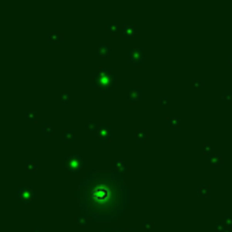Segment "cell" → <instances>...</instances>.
Returning <instances> with one entry per match:
<instances>
[{
	"label": "cell",
	"mask_w": 232,
	"mask_h": 232,
	"mask_svg": "<svg viewBox=\"0 0 232 232\" xmlns=\"http://www.w3.org/2000/svg\"><path fill=\"white\" fill-rule=\"evenodd\" d=\"M44 129H45V133H48V134L52 133V130H53V129H52V126H48V125H45Z\"/></svg>",
	"instance_id": "4fadbf2b"
},
{
	"label": "cell",
	"mask_w": 232,
	"mask_h": 232,
	"mask_svg": "<svg viewBox=\"0 0 232 232\" xmlns=\"http://www.w3.org/2000/svg\"><path fill=\"white\" fill-rule=\"evenodd\" d=\"M63 137H64V140H65V141L72 140V139H73V133H72V132H69V130H65L64 133H63Z\"/></svg>",
	"instance_id": "8992f818"
},
{
	"label": "cell",
	"mask_w": 232,
	"mask_h": 232,
	"mask_svg": "<svg viewBox=\"0 0 232 232\" xmlns=\"http://www.w3.org/2000/svg\"><path fill=\"white\" fill-rule=\"evenodd\" d=\"M99 52H101L102 54H107V53H110V49H109L107 46H105V45H101L99 46Z\"/></svg>",
	"instance_id": "ba28073f"
},
{
	"label": "cell",
	"mask_w": 232,
	"mask_h": 232,
	"mask_svg": "<svg viewBox=\"0 0 232 232\" xmlns=\"http://www.w3.org/2000/svg\"><path fill=\"white\" fill-rule=\"evenodd\" d=\"M115 167H117V168H121V170H125L124 163H122V162H115Z\"/></svg>",
	"instance_id": "7c38bea8"
},
{
	"label": "cell",
	"mask_w": 232,
	"mask_h": 232,
	"mask_svg": "<svg viewBox=\"0 0 232 232\" xmlns=\"http://www.w3.org/2000/svg\"><path fill=\"white\" fill-rule=\"evenodd\" d=\"M98 134L102 137H105V136H109L110 134V128H107V126H101L99 128V130H98Z\"/></svg>",
	"instance_id": "3957f363"
},
{
	"label": "cell",
	"mask_w": 232,
	"mask_h": 232,
	"mask_svg": "<svg viewBox=\"0 0 232 232\" xmlns=\"http://www.w3.org/2000/svg\"><path fill=\"white\" fill-rule=\"evenodd\" d=\"M49 37H50V40H52V41H59V40H60V34H59V31H52Z\"/></svg>",
	"instance_id": "52a82bcc"
},
{
	"label": "cell",
	"mask_w": 232,
	"mask_h": 232,
	"mask_svg": "<svg viewBox=\"0 0 232 232\" xmlns=\"http://www.w3.org/2000/svg\"><path fill=\"white\" fill-rule=\"evenodd\" d=\"M229 61H231V63H232V59H229Z\"/></svg>",
	"instance_id": "2e32d148"
},
{
	"label": "cell",
	"mask_w": 232,
	"mask_h": 232,
	"mask_svg": "<svg viewBox=\"0 0 232 232\" xmlns=\"http://www.w3.org/2000/svg\"><path fill=\"white\" fill-rule=\"evenodd\" d=\"M65 164L75 170V168H79L80 166H82V160H80V158H78V156H71V158H68L65 160Z\"/></svg>",
	"instance_id": "6da1fadb"
},
{
	"label": "cell",
	"mask_w": 232,
	"mask_h": 232,
	"mask_svg": "<svg viewBox=\"0 0 232 232\" xmlns=\"http://www.w3.org/2000/svg\"><path fill=\"white\" fill-rule=\"evenodd\" d=\"M125 31H126V34H133V27H129V25H125Z\"/></svg>",
	"instance_id": "8fae6325"
},
{
	"label": "cell",
	"mask_w": 232,
	"mask_h": 232,
	"mask_svg": "<svg viewBox=\"0 0 232 232\" xmlns=\"http://www.w3.org/2000/svg\"><path fill=\"white\" fill-rule=\"evenodd\" d=\"M136 57H139V59L141 60V50H139V49H132V50H130V59L133 60V61H136Z\"/></svg>",
	"instance_id": "277c9868"
},
{
	"label": "cell",
	"mask_w": 232,
	"mask_h": 232,
	"mask_svg": "<svg viewBox=\"0 0 232 232\" xmlns=\"http://www.w3.org/2000/svg\"><path fill=\"white\" fill-rule=\"evenodd\" d=\"M19 194H21V198H22V200L26 201V200H29L30 197H33V194H34V193H33L31 190H27V189L23 187V189H21V190H19Z\"/></svg>",
	"instance_id": "7a4b0ae2"
},
{
	"label": "cell",
	"mask_w": 232,
	"mask_h": 232,
	"mask_svg": "<svg viewBox=\"0 0 232 232\" xmlns=\"http://www.w3.org/2000/svg\"><path fill=\"white\" fill-rule=\"evenodd\" d=\"M107 29H110L111 31H115V29H117V26H115V25H111V26H107Z\"/></svg>",
	"instance_id": "5bb4252c"
},
{
	"label": "cell",
	"mask_w": 232,
	"mask_h": 232,
	"mask_svg": "<svg viewBox=\"0 0 232 232\" xmlns=\"http://www.w3.org/2000/svg\"><path fill=\"white\" fill-rule=\"evenodd\" d=\"M126 232H134V231H130V229H128V231H126Z\"/></svg>",
	"instance_id": "9a60e30c"
},
{
	"label": "cell",
	"mask_w": 232,
	"mask_h": 232,
	"mask_svg": "<svg viewBox=\"0 0 232 232\" xmlns=\"http://www.w3.org/2000/svg\"><path fill=\"white\" fill-rule=\"evenodd\" d=\"M136 137H137V139H139V140H140V139H141V140H143V139H145V137H147V133H145V130H141V132H137V134H136Z\"/></svg>",
	"instance_id": "30bf717a"
},
{
	"label": "cell",
	"mask_w": 232,
	"mask_h": 232,
	"mask_svg": "<svg viewBox=\"0 0 232 232\" xmlns=\"http://www.w3.org/2000/svg\"><path fill=\"white\" fill-rule=\"evenodd\" d=\"M129 96L133 99V101H136V99H139L141 96V92L139 91V90H132V91L129 92Z\"/></svg>",
	"instance_id": "5b68a950"
},
{
	"label": "cell",
	"mask_w": 232,
	"mask_h": 232,
	"mask_svg": "<svg viewBox=\"0 0 232 232\" xmlns=\"http://www.w3.org/2000/svg\"><path fill=\"white\" fill-rule=\"evenodd\" d=\"M25 166H26V168L29 170V171H31V170L35 168V162H27Z\"/></svg>",
	"instance_id": "9c48e42d"
}]
</instances>
